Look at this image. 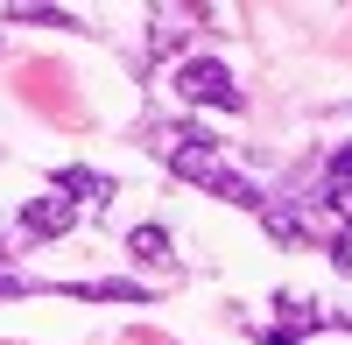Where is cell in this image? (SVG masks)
<instances>
[{
    "label": "cell",
    "instance_id": "6da1fadb",
    "mask_svg": "<svg viewBox=\"0 0 352 345\" xmlns=\"http://www.w3.org/2000/svg\"><path fill=\"white\" fill-rule=\"evenodd\" d=\"M169 85H176V99H184V106H219V113H240V85H232V71L219 64V56H184Z\"/></svg>",
    "mask_w": 352,
    "mask_h": 345
},
{
    "label": "cell",
    "instance_id": "7a4b0ae2",
    "mask_svg": "<svg viewBox=\"0 0 352 345\" xmlns=\"http://www.w3.org/2000/svg\"><path fill=\"white\" fill-rule=\"evenodd\" d=\"M71 225H78L71 197H28V205H21V233L28 240H56V233H71Z\"/></svg>",
    "mask_w": 352,
    "mask_h": 345
},
{
    "label": "cell",
    "instance_id": "3957f363",
    "mask_svg": "<svg viewBox=\"0 0 352 345\" xmlns=\"http://www.w3.org/2000/svg\"><path fill=\"white\" fill-rule=\"evenodd\" d=\"M50 183H56V197H71V205H78V197H92V205H106V197H113V177H99V169H78V162H64Z\"/></svg>",
    "mask_w": 352,
    "mask_h": 345
},
{
    "label": "cell",
    "instance_id": "277c9868",
    "mask_svg": "<svg viewBox=\"0 0 352 345\" xmlns=\"http://www.w3.org/2000/svg\"><path fill=\"white\" fill-rule=\"evenodd\" d=\"M71 296H85V303H148L141 282H78Z\"/></svg>",
    "mask_w": 352,
    "mask_h": 345
},
{
    "label": "cell",
    "instance_id": "5b68a950",
    "mask_svg": "<svg viewBox=\"0 0 352 345\" xmlns=\"http://www.w3.org/2000/svg\"><path fill=\"white\" fill-rule=\"evenodd\" d=\"M127 254H134V261H148V268H162V261H169V233H162V225H134V233H127Z\"/></svg>",
    "mask_w": 352,
    "mask_h": 345
},
{
    "label": "cell",
    "instance_id": "8992f818",
    "mask_svg": "<svg viewBox=\"0 0 352 345\" xmlns=\"http://www.w3.org/2000/svg\"><path fill=\"white\" fill-rule=\"evenodd\" d=\"M14 21H36V28H78V14H64V8H28V0H21V8H8V28Z\"/></svg>",
    "mask_w": 352,
    "mask_h": 345
},
{
    "label": "cell",
    "instance_id": "52a82bcc",
    "mask_svg": "<svg viewBox=\"0 0 352 345\" xmlns=\"http://www.w3.org/2000/svg\"><path fill=\"white\" fill-rule=\"evenodd\" d=\"M176 21H184V14H176V8H162V14H155V43H148L155 56H169L176 43H184V28H176Z\"/></svg>",
    "mask_w": 352,
    "mask_h": 345
}]
</instances>
